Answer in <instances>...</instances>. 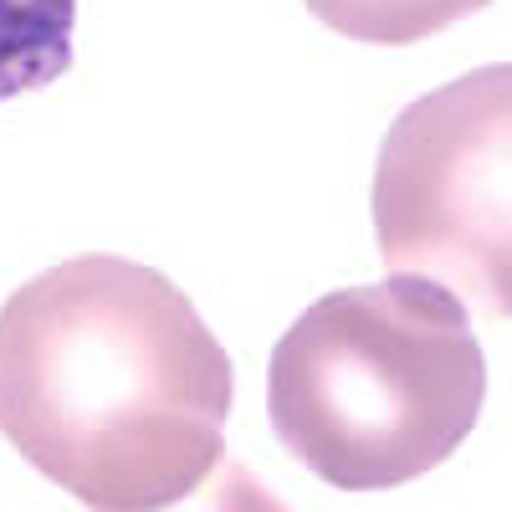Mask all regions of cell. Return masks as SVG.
<instances>
[{"label": "cell", "mask_w": 512, "mask_h": 512, "mask_svg": "<svg viewBox=\"0 0 512 512\" xmlns=\"http://www.w3.org/2000/svg\"><path fill=\"white\" fill-rule=\"evenodd\" d=\"M384 272L451 287L487 318L512 308V67H477L410 103L374 164Z\"/></svg>", "instance_id": "obj_3"}, {"label": "cell", "mask_w": 512, "mask_h": 512, "mask_svg": "<svg viewBox=\"0 0 512 512\" xmlns=\"http://www.w3.org/2000/svg\"><path fill=\"white\" fill-rule=\"evenodd\" d=\"M77 0H0V103L41 93L72 67Z\"/></svg>", "instance_id": "obj_4"}, {"label": "cell", "mask_w": 512, "mask_h": 512, "mask_svg": "<svg viewBox=\"0 0 512 512\" xmlns=\"http://www.w3.org/2000/svg\"><path fill=\"white\" fill-rule=\"evenodd\" d=\"M231 354L164 272L88 251L0 308V436L98 512H154L226 456Z\"/></svg>", "instance_id": "obj_1"}, {"label": "cell", "mask_w": 512, "mask_h": 512, "mask_svg": "<svg viewBox=\"0 0 512 512\" xmlns=\"http://www.w3.org/2000/svg\"><path fill=\"white\" fill-rule=\"evenodd\" d=\"M487 359L466 303L415 272L328 292L272 349L277 441L338 492H390L472 436Z\"/></svg>", "instance_id": "obj_2"}, {"label": "cell", "mask_w": 512, "mask_h": 512, "mask_svg": "<svg viewBox=\"0 0 512 512\" xmlns=\"http://www.w3.org/2000/svg\"><path fill=\"white\" fill-rule=\"evenodd\" d=\"M303 6L349 41L410 47V41H431L446 26L487 11L492 0H303Z\"/></svg>", "instance_id": "obj_5"}]
</instances>
